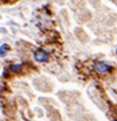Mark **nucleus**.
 <instances>
[{
    "label": "nucleus",
    "instance_id": "obj_3",
    "mask_svg": "<svg viewBox=\"0 0 117 121\" xmlns=\"http://www.w3.org/2000/svg\"><path fill=\"white\" fill-rule=\"evenodd\" d=\"M7 49H8V46L6 44H3L1 46H0V56L4 57L6 55V52H7Z\"/></svg>",
    "mask_w": 117,
    "mask_h": 121
},
{
    "label": "nucleus",
    "instance_id": "obj_1",
    "mask_svg": "<svg viewBox=\"0 0 117 121\" xmlns=\"http://www.w3.org/2000/svg\"><path fill=\"white\" fill-rule=\"evenodd\" d=\"M111 69H112V68H111L109 64L104 63V62H98V63H96V64H95V70H96L97 73H99V74L109 73Z\"/></svg>",
    "mask_w": 117,
    "mask_h": 121
},
{
    "label": "nucleus",
    "instance_id": "obj_2",
    "mask_svg": "<svg viewBox=\"0 0 117 121\" xmlns=\"http://www.w3.org/2000/svg\"><path fill=\"white\" fill-rule=\"evenodd\" d=\"M34 59L37 60V62L44 63V62H47V60H48V56H47V53L44 52L43 50H37V51L34 52Z\"/></svg>",
    "mask_w": 117,
    "mask_h": 121
},
{
    "label": "nucleus",
    "instance_id": "obj_4",
    "mask_svg": "<svg viewBox=\"0 0 117 121\" xmlns=\"http://www.w3.org/2000/svg\"><path fill=\"white\" fill-rule=\"evenodd\" d=\"M20 69H21V64H14V65L12 67V70H13L14 73L20 71Z\"/></svg>",
    "mask_w": 117,
    "mask_h": 121
}]
</instances>
